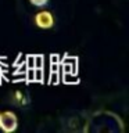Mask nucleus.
<instances>
[{
  "instance_id": "nucleus-1",
  "label": "nucleus",
  "mask_w": 129,
  "mask_h": 133,
  "mask_svg": "<svg viewBox=\"0 0 129 133\" xmlns=\"http://www.w3.org/2000/svg\"><path fill=\"white\" fill-rule=\"evenodd\" d=\"M7 103L10 105L18 108V110H27V108L31 107V94L27 89H22V87H17V89L11 90L7 96Z\"/></svg>"
},
{
  "instance_id": "nucleus-2",
  "label": "nucleus",
  "mask_w": 129,
  "mask_h": 133,
  "mask_svg": "<svg viewBox=\"0 0 129 133\" xmlns=\"http://www.w3.org/2000/svg\"><path fill=\"white\" fill-rule=\"evenodd\" d=\"M33 25L40 31H50L56 26V17L50 10H44L42 7L33 15Z\"/></svg>"
},
{
  "instance_id": "nucleus-3",
  "label": "nucleus",
  "mask_w": 129,
  "mask_h": 133,
  "mask_svg": "<svg viewBox=\"0 0 129 133\" xmlns=\"http://www.w3.org/2000/svg\"><path fill=\"white\" fill-rule=\"evenodd\" d=\"M0 129L6 133H12L18 129V116L12 111L0 112Z\"/></svg>"
},
{
  "instance_id": "nucleus-4",
  "label": "nucleus",
  "mask_w": 129,
  "mask_h": 133,
  "mask_svg": "<svg viewBox=\"0 0 129 133\" xmlns=\"http://www.w3.org/2000/svg\"><path fill=\"white\" fill-rule=\"evenodd\" d=\"M29 3L32 6H35L37 8H42V7H46L49 4V0H29Z\"/></svg>"
}]
</instances>
